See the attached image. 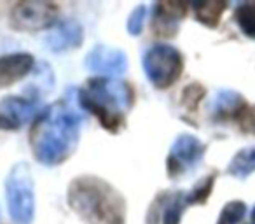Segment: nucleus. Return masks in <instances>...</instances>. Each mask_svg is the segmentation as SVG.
Masks as SVG:
<instances>
[{
    "label": "nucleus",
    "instance_id": "f257e3e1",
    "mask_svg": "<svg viewBox=\"0 0 255 224\" xmlns=\"http://www.w3.org/2000/svg\"><path fill=\"white\" fill-rule=\"evenodd\" d=\"M81 123V114L67 102L44 109L30 133L37 160L46 165H58L67 160L77 146Z\"/></svg>",
    "mask_w": 255,
    "mask_h": 224
},
{
    "label": "nucleus",
    "instance_id": "f03ea898",
    "mask_svg": "<svg viewBox=\"0 0 255 224\" xmlns=\"http://www.w3.org/2000/svg\"><path fill=\"white\" fill-rule=\"evenodd\" d=\"M68 203L89 224L126 223V203L102 179H75L68 189Z\"/></svg>",
    "mask_w": 255,
    "mask_h": 224
},
{
    "label": "nucleus",
    "instance_id": "7ed1b4c3",
    "mask_svg": "<svg viewBox=\"0 0 255 224\" xmlns=\"http://www.w3.org/2000/svg\"><path fill=\"white\" fill-rule=\"evenodd\" d=\"M133 89L121 81L107 77L89 79L88 86L79 93V103L93 112L109 132L116 133L124 126L123 112L133 105Z\"/></svg>",
    "mask_w": 255,
    "mask_h": 224
},
{
    "label": "nucleus",
    "instance_id": "20e7f679",
    "mask_svg": "<svg viewBox=\"0 0 255 224\" xmlns=\"http://www.w3.org/2000/svg\"><path fill=\"white\" fill-rule=\"evenodd\" d=\"M7 203L11 217L16 224H32L35 198H33V184L28 167L18 165L7 179Z\"/></svg>",
    "mask_w": 255,
    "mask_h": 224
},
{
    "label": "nucleus",
    "instance_id": "39448f33",
    "mask_svg": "<svg viewBox=\"0 0 255 224\" xmlns=\"http://www.w3.org/2000/svg\"><path fill=\"white\" fill-rule=\"evenodd\" d=\"M143 67H145L147 77L154 86L168 88L180 77L184 61H182V54L175 47L157 44L147 51L143 58Z\"/></svg>",
    "mask_w": 255,
    "mask_h": 224
},
{
    "label": "nucleus",
    "instance_id": "423d86ee",
    "mask_svg": "<svg viewBox=\"0 0 255 224\" xmlns=\"http://www.w3.org/2000/svg\"><path fill=\"white\" fill-rule=\"evenodd\" d=\"M58 7L51 2H21L12 9L11 25L16 30L37 32L54 25Z\"/></svg>",
    "mask_w": 255,
    "mask_h": 224
},
{
    "label": "nucleus",
    "instance_id": "0eeeda50",
    "mask_svg": "<svg viewBox=\"0 0 255 224\" xmlns=\"http://www.w3.org/2000/svg\"><path fill=\"white\" fill-rule=\"evenodd\" d=\"M205 147L198 142V139L191 135H182L171 147L170 158H168V172L171 177L178 175L185 167L194 165L203 156Z\"/></svg>",
    "mask_w": 255,
    "mask_h": 224
},
{
    "label": "nucleus",
    "instance_id": "6e6552de",
    "mask_svg": "<svg viewBox=\"0 0 255 224\" xmlns=\"http://www.w3.org/2000/svg\"><path fill=\"white\" fill-rule=\"evenodd\" d=\"M187 4L182 2H161L156 5L152 32L161 39H171L177 33V21L187 12Z\"/></svg>",
    "mask_w": 255,
    "mask_h": 224
},
{
    "label": "nucleus",
    "instance_id": "1a4fd4ad",
    "mask_svg": "<svg viewBox=\"0 0 255 224\" xmlns=\"http://www.w3.org/2000/svg\"><path fill=\"white\" fill-rule=\"evenodd\" d=\"M126 54L121 53L119 49H112L107 46H98L88 54L86 67L98 74H109V75H119L126 70Z\"/></svg>",
    "mask_w": 255,
    "mask_h": 224
},
{
    "label": "nucleus",
    "instance_id": "9d476101",
    "mask_svg": "<svg viewBox=\"0 0 255 224\" xmlns=\"http://www.w3.org/2000/svg\"><path fill=\"white\" fill-rule=\"evenodd\" d=\"M32 68H33L32 54L18 53V54L0 56V86L7 88L11 84H16L23 77H26V74Z\"/></svg>",
    "mask_w": 255,
    "mask_h": 224
},
{
    "label": "nucleus",
    "instance_id": "9b49d317",
    "mask_svg": "<svg viewBox=\"0 0 255 224\" xmlns=\"http://www.w3.org/2000/svg\"><path fill=\"white\" fill-rule=\"evenodd\" d=\"M81 40H82L81 26L74 21H65L53 30L47 42H49V47L53 51H65L79 46Z\"/></svg>",
    "mask_w": 255,
    "mask_h": 224
},
{
    "label": "nucleus",
    "instance_id": "f8f14e48",
    "mask_svg": "<svg viewBox=\"0 0 255 224\" xmlns=\"http://www.w3.org/2000/svg\"><path fill=\"white\" fill-rule=\"evenodd\" d=\"M0 109L4 110V114L11 118L16 125L28 121L32 116L37 114V103L33 100L19 98V96H9L0 103Z\"/></svg>",
    "mask_w": 255,
    "mask_h": 224
},
{
    "label": "nucleus",
    "instance_id": "ddd939ff",
    "mask_svg": "<svg viewBox=\"0 0 255 224\" xmlns=\"http://www.w3.org/2000/svg\"><path fill=\"white\" fill-rule=\"evenodd\" d=\"M226 4L224 2H205V4H196L194 12L198 21H201L206 26H215L222 16Z\"/></svg>",
    "mask_w": 255,
    "mask_h": 224
},
{
    "label": "nucleus",
    "instance_id": "4468645a",
    "mask_svg": "<svg viewBox=\"0 0 255 224\" xmlns=\"http://www.w3.org/2000/svg\"><path fill=\"white\" fill-rule=\"evenodd\" d=\"M236 21L248 37H255V4H243L236 9Z\"/></svg>",
    "mask_w": 255,
    "mask_h": 224
},
{
    "label": "nucleus",
    "instance_id": "2eb2a0df",
    "mask_svg": "<svg viewBox=\"0 0 255 224\" xmlns=\"http://www.w3.org/2000/svg\"><path fill=\"white\" fill-rule=\"evenodd\" d=\"M252 170H255V149H248V151L240 153L234 158V161L229 167L231 174L240 175V177L247 175L248 172H252Z\"/></svg>",
    "mask_w": 255,
    "mask_h": 224
},
{
    "label": "nucleus",
    "instance_id": "dca6fc26",
    "mask_svg": "<svg viewBox=\"0 0 255 224\" xmlns=\"http://www.w3.org/2000/svg\"><path fill=\"white\" fill-rule=\"evenodd\" d=\"M245 216V205L240 202H233L226 205L222 210V216L219 219V224H238Z\"/></svg>",
    "mask_w": 255,
    "mask_h": 224
},
{
    "label": "nucleus",
    "instance_id": "f3484780",
    "mask_svg": "<svg viewBox=\"0 0 255 224\" xmlns=\"http://www.w3.org/2000/svg\"><path fill=\"white\" fill-rule=\"evenodd\" d=\"M213 179H215V175H210L208 179H205L203 182H199V184L191 191V195L185 196V202H187V203H203V202H206L210 191H212Z\"/></svg>",
    "mask_w": 255,
    "mask_h": 224
},
{
    "label": "nucleus",
    "instance_id": "a211bd4d",
    "mask_svg": "<svg viewBox=\"0 0 255 224\" xmlns=\"http://www.w3.org/2000/svg\"><path fill=\"white\" fill-rule=\"evenodd\" d=\"M236 119H238V123H240V126H241L243 132L254 133L255 135V107L245 105L243 109L238 112Z\"/></svg>",
    "mask_w": 255,
    "mask_h": 224
},
{
    "label": "nucleus",
    "instance_id": "6ab92c4d",
    "mask_svg": "<svg viewBox=\"0 0 255 224\" xmlns=\"http://www.w3.org/2000/svg\"><path fill=\"white\" fill-rule=\"evenodd\" d=\"M182 200L180 196H177L175 200H171L170 205L164 209V216H163V223L164 224H178L182 216Z\"/></svg>",
    "mask_w": 255,
    "mask_h": 224
},
{
    "label": "nucleus",
    "instance_id": "aec40b11",
    "mask_svg": "<svg viewBox=\"0 0 255 224\" xmlns=\"http://www.w3.org/2000/svg\"><path fill=\"white\" fill-rule=\"evenodd\" d=\"M203 95H205V89H203L201 86H199V84H191L184 91V103L189 107V109H196Z\"/></svg>",
    "mask_w": 255,
    "mask_h": 224
},
{
    "label": "nucleus",
    "instance_id": "412c9836",
    "mask_svg": "<svg viewBox=\"0 0 255 224\" xmlns=\"http://www.w3.org/2000/svg\"><path fill=\"white\" fill-rule=\"evenodd\" d=\"M143 21H145V7H143V5H140L138 9H135V12L131 14L129 21H128V32L131 33V35L140 33V32H142Z\"/></svg>",
    "mask_w": 255,
    "mask_h": 224
},
{
    "label": "nucleus",
    "instance_id": "4be33fe9",
    "mask_svg": "<svg viewBox=\"0 0 255 224\" xmlns=\"http://www.w3.org/2000/svg\"><path fill=\"white\" fill-rule=\"evenodd\" d=\"M11 128H18V125L11 118H7L4 112H0V130H11Z\"/></svg>",
    "mask_w": 255,
    "mask_h": 224
},
{
    "label": "nucleus",
    "instance_id": "5701e85b",
    "mask_svg": "<svg viewBox=\"0 0 255 224\" xmlns=\"http://www.w3.org/2000/svg\"><path fill=\"white\" fill-rule=\"evenodd\" d=\"M254 219H255V212H254Z\"/></svg>",
    "mask_w": 255,
    "mask_h": 224
}]
</instances>
